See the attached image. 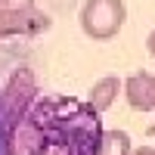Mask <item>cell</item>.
Segmentation results:
<instances>
[{
    "instance_id": "cell-3",
    "label": "cell",
    "mask_w": 155,
    "mask_h": 155,
    "mask_svg": "<svg viewBox=\"0 0 155 155\" xmlns=\"http://www.w3.org/2000/svg\"><path fill=\"white\" fill-rule=\"evenodd\" d=\"M127 22L124 0H87L81 6V31L90 41H112Z\"/></svg>"
},
{
    "instance_id": "cell-6",
    "label": "cell",
    "mask_w": 155,
    "mask_h": 155,
    "mask_svg": "<svg viewBox=\"0 0 155 155\" xmlns=\"http://www.w3.org/2000/svg\"><path fill=\"white\" fill-rule=\"evenodd\" d=\"M118 90H121V81H118L115 74H106V78H99V81L90 87L87 102H90L96 112H106V109H112V102L118 99Z\"/></svg>"
},
{
    "instance_id": "cell-7",
    "label": "cell",
    "mask_w": 155,
    "mask_h": 155,
    "mask_svg": "<svg viewBox=\"0 0 155 155\" xmlns=\"http://www.w3.org/2000/svg\"><path fill=\"white\" fill-rule=\"evenodd\" d=\"M130 146H134L130 134L121 130V127H112V130H102L96 155H130Z\"/></svg>"
},
{
    "instance_id": "cell-2",
    "label": "cell",
    "mask_w": 155,
    "mask_h": 155,
    "mask_svg": "<svg viewBox=\"0 0 155 155\" xmlns=\"http://www.w3.org/2000/svg\"><path fill=\"white\" fill-rule=\"evenodd\" d=\"M31 96H34V78L28 74V68H19L9 78L3 102H0V146H3V155H16V130L22 118L31 109Z\"/></svg>"
},
{
    "instance_id": "cell-11",
    "label": "cell",
    "mask_w": 155,
    "mask_h": 155,
    "mask_svg": "<svg viewBox=\"0 0 155 155\" xmlns=\"http://www.w3.org/2000/svg\"><path fill=\"white\" fill-rule=\"evenodd\" d=\"M146 134H149V137H155V124H149V130H146Z\"/></svg>"
},
{
    "instance_id": "cell-4",
    "label": "cell",
    "mask_w": 155,
    "mask_h": 155,
    "mask_svg": "<svg viewBox=\"0 0 155 155\" xmlns=\"http://www.w3.org/2000/svg\"><path fill=\"white\" fill-rule=\"evenodd\" d=\"M124 99L134 112H152L155 109V74L137 71L124 81Z\"/></svg>"
},
{
    "instance_id": "cell-9",
    "label": "cell",
    "mask_w": 155,
    "mask_h": 155,
    "mask_svg": "<svg viewBox=\"0 0 155 155\" xmlns=\"http://www.w3.org/2000/svg\"><path fill=\"white\" fill-rule=\"evenodd\" d=\"M130 155H155V149L152 146H137V149H130Z\"/></svg>"
},
{
    "instance_id": "cell-8",
    "label": "cell",
    "mask_w": 155,
    "mask_h": 155,
    "mask_svg": "<svg viewBox=\"0 0 155 155\" xmlns=\"http://www.w3.org/2000/svg\"><path fill=\"white\" fill-rule=\"evenodd\" d=\"M146 53L155 59V31H149V37H146Z\"/></svg>"
},
{
    "instance_id": "cell-1",
    "label": "cell",
    "mask_w": 155,
    "mask_h": 155,
    "mask_svg": "<svg viewBox=\"0 0 155 155\" xmlns=\"http://www.w3.org/2000/svg\"><path fill=\"white\" fill-rule=\"evenodd\" d=\"M99 115L74 96L41 99L16 130V155H96L102 137Z\"/></svg>"
},
{
    "instance_id": "cell-5",
    "label": "cell",
    "mask_w": 155,
    "mask_h": 155,
    "mask_svg": "<svg viewBox=\"0 0 155 155\" xmlns=\"http://www.w3.org/2000/svg\"><path fill=\"white\" fill-rule=\"evenodd\" d=\"M31 19H37V12L31 6H9L0 12V44L12 34H28L31 31Z\"/></svg>"
},
{
    "instance_id": "cell-10",
    "label": "cell",
    "mask_w": 155,
    "mask_h": 155,
    "mask_svg": "<svg viewBox=\"0 0 155 155\" xmlns=\"http://www.w3.org/2000/svg\"><path fill=\"white\" fill-rule=\"evenodd\" d=\"M16 3H22V0H0V12L9 9V6H16Z\"/></svg>"
}]
</instances>
